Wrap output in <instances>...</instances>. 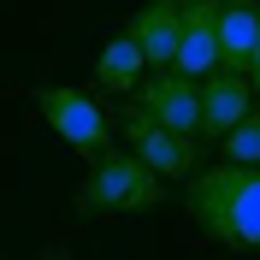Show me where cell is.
Returning <instances> with one entry per match:
<instances>
[{"label":"cell","instance_id":"cell-10","mask_svg":"<svg viewBox=\"0 0 260 260\" xmlns=\"http://www.w3.org/2000/svg\"><path fill=\"white\" fill-rule=\"evenodd\" d=\"M142 77H148L142 48H136L130 36H113V42L101 48V59H95V89H101V95H136Z\"/></svg>","mask_w":260,"mask_h":260},{"label":"cell","instance_id":"cell-16","mask_svg":"<svg viewBox=\"0 0 260 260\" xmlns=\"http://www.w3.org/2000/svg\"><path fill=\"white\" fill-rule=\"evenodd\" d=\"M0 260H6V254H0Z\"/></svg>","mask_w":260,"mask_h":260},{"label":"cell","instance_id":"cell-8","mask_svg":"<svg viewBox=\"0 0 260 260\" xmlns=\"http://www.w3.org/2000/svg\"><path fill=\"white\" fill-rule=\"evenodd\" d=\"M183 36H178V71L207 77L219 71V0H183Z\"/></svg>","mask_w":260,"mask_h":260},{"label":"cell","instance_id":"cell-12","mask_svg":"<svg viewBox=\"0 0 260 260\" xmlns=\"http://www.w3.org/2000/svg\"><path fill=\"white\" fill-rule=\"evenodd\" d=\"M248 83H254V95H260V48H254V65H248Z\"/></svg>","mask_w":260,"mask_h":260},{"label":"cell","instance_id":"cell-6","mask_svg":"<svg viewBox=\"0 0 260 260\" xmlns=\"http://www.w3.org/2000/svg\"><path fill=\"white\" fill-rule=\"evenodd\" d=\"M254 113V83L237 71H207L201 77V142H219Z\"/></svg>","mask_w":260,"mask_h":260},{"label":"cell","instance_id":"cell-11","mask_svg":"<svg viewBox=\"0 0 260 260\" xmlns=\"http://www.w3.org/2000/svg\"><path fill=\"white\" fill-rule=\"evenodd\" d=\"M219 148H225L231 166H260V107H254L237 130H225V136H219Z\"/></svg>","mask_w":260,"mask_h":260},{"label":"cell","instance_id":"cell-2","mask_svg":"<svg viewBox=\"0 0 260 260\" xmlns=\"http://www.w3.org/2000/svg\"><path fill=\"white\" fill-rule=\"evenodd\" d=\"M166 201V178L154 166H142L130 148H113L89 160V178L71 195V213L77 219H130V213H154Z\"/></svg>","mask_w":260,"mask_h":260},{"label":"cell","instance_id":"cell-13","mask_svg":"<svg viewBox=\"0 0 260 260\" xmlns=\"http://www.w3.org/2000/svg\"><path fill=\"white\" fill-rule=\"evenodd\" d=\"M219 6H260V0H219Z\"/></svg>","mask_w":260,"mask_h":260},{"label":"cell","instance_id":"cell-9","mask_svg":"<svg viewBox=\"0 0 260 260\" xmlns=\"http://www.w3.org/2000/svg\"><path fill=\"white\" fill-rule=\"evenodd\" d=\"M260 48V6H219V71L248 77Z\"/></svg>","mask_w":260,"mask_h":260},{"label":"cell","instance_id":"cell-7","mask_svg":"<svg viewBox=\"0 0 260 260\" xmlns=\"http://www.w3.org/2000/svg\"><path fill=\"white\" fill-rule=\"evenodd\" d=\"M130 42L142 48L148 71H166V65H178V36H183V12H178V0H148L142 12L130 18Z\"/></svg>","mask_w":260,"mask_h":260},{"label":"cell","instance_id":"cell-14","mask_svg":"<svg viewBox=\"0 0 260 260\" xmlns=\"http://www.w3.org/2000/svg\"><path fill=\"white\" fill-rule=\"evenodd\" d=\"M42 260H65V254H42Z\"/></svg>","mask_w":260,"mask_h":260},{"label":"cell","instance_id":"cell-3","mask_svg":"<svg viewBox=\"0 0 260 260\" xmlns=\"http://www.w3.org/2000/svg\"><path fill=\"white\" fill-rule=\"evenodd\" d=\"M36 113H42V124L59 136L71 154H83V160H101V154H113V118L95 107V95H83V89H65V83H36L30 89Z\"/></svg>","mask_w":260,"mask_h":260},{"label":"cell","instance_id":"cell-4","mask_svg":"<svg viewBox=\"0 0 260 260\" xmlns=\"http://www.w3.org/2000/svg\"><path fill=\"white\" fill-rule=\"evenodd\" d=\"M118 130H124V148H130V154H136L142 166H154L166 183L195 178V172H201V136H189V130L160 124V118H148L142 107H130Z\"/></svg>","mask_w":260,"mask_h":260},{"label":"cell","instance_id":"cell-15","mask_svg":"<svg viewBox=\"0 0 260 260\" xmlns=\"http://www.w3.org/2000/svg\"><path fill=\"white\" fill-rule=\"evenodd\" d=\"M178 6H183V0H178Z\"/></svg>","mask_w":260,"mask_h":260},{"label":"cell","instance_id":"cell-5","mask_svg":"<svg viewBox=\"0 0 260 260\" xmlns=\"http://www.w3.org/2000/svg\"><path fill=\"white\" fill-rule=\"evenodd\" d=\"M136 107L148 118H160L172 130H189L201 136V77L178 71V65H166V71H148L142 89H136Z\"/></svg>","mask_w":260,"mask_h":260},{"label":"cell","instance_id":"cell-1","mask_svg":"<svg viewBox=\"0 0 260 260\" xmlns=\"http://www.w3.org/2000/svg\"><path fill=\"white\" fill-rule=\"evenodd\" d=\"M183 207H189L195 231L219 248H237V254H254L260 248V166H213V172H195L189 189H183Z\"/></svg>","mask_w":260,"mask_h":260}]
</instances>
